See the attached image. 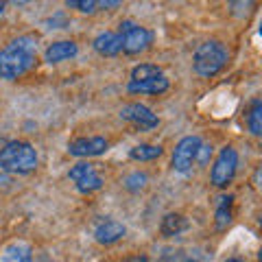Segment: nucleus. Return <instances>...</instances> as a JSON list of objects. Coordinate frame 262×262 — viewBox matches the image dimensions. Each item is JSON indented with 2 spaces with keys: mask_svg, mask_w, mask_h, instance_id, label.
Instances as JSON below:
<instances>
[{
  "mask_svg": "<svg viewBox=\"0 0 262 262\" xmlns=\"http://www.w3.org/2000/svg\"><path fill=\"white\" fill-rule=\"evenodd\" d=\"M37 66V37L20 35L0 48V79L15 81Z\"/></svg>",
  "mask_w": 262,
  "mask_h": 262,
  "instance_id": "f257e3e1",
  "label": "nucleus"
},
{
  "mask_svg": "<svg viewBox=\"0 0 262 262\" xmlns=\"http://www.w3.org/2000/svg\"><path fill=\"white\" fill-rule=\"evenodd\" d=\"M37 168V151L31 142L9 140L0 146V170L9 175H29Z\"/></svg>",
  "mask_w": 262,
  "mask_h": 262,
  "instance_id": "f03ea898",
  "label": "nucleus"
},
{
  "mask_svg": "<svg viewBox=\"0 0 262 262\" xmlns=\"http://www.w3.org/2000/svg\"><path fill=\"white\" fill-rule=\"evenodd\" d=\"M227 61H229V51L225 48V44L219 42V39H208L194 51L192 70L196 77L212 79L225 68Z\"/></svg>",
  "mask_w": 262,
  "mask_h": 262,
  "instance_id": "7ed1b4c3",
  "label": "nucleus"
},
{
  "mask_svg": "<svg viewBox=\"0 0 262 262\" xmlns=\"http://www.w3.org/2000/svg\"><path fill=\"white\" fill-rule=\"evenodd\" d=\"M118 35H120L122 53L125 55H140L153 44V31L140 27L134 20H122Z\"/></svg>",
  "mask_w": 262,
  "mask_h": 262,
  "instance_id": "20e7f679",
  "label": "nucleus"
},
{
  "mask_svg": "<svg viewBox=\"0 0 262 262\" xmlns=\"http://www.w3.org/2000/svg\"><path fill=\"white\" fill-rule=\"evenodd\" d=\"M236 168H238V151L234 146H223L219 151L214 166L210 170V182L216 188H227L234 182L236 177Z\"/></svg>",
  "mask_w": 262,
  "mask_h": 262,
  "instance_id": "39448f33",
  "label": "nucleus"
},
{
  "mask_svg": "<svg viewBox=\"0 0 262 262\" xmlns=\"http://www.w3.org/2000/svg\"><path fill=\"white\" fill-rule=\"evenodd\" d=\"M201 138L199 136H186L177 142L175 151H173V170L179 175H190L192 166L196 162V151H199Z\"/></svg>",
  "mask_w": 262,
  "mask_h": 262,
  "instance_id": "423d86ee",
  "label": "nucleus"
},
{
  "mask_svg": "<svg viewBox=\"0 0 262 262\" xmlns=\"http://www.w3.org/2000/svg\"><path fill=\"white\" fill-rule=\"evenodd\" d=\"M68 179H72L81 194H90L103 188V179L96 173V168L90 162H77L68 170Z\"/></svg>",
  "mask_w": 262,
  "mask_h": 262,
  "instance_id": "0eeeda50",
  "label": "nucleus"
},
{
  "mask_svg": "<svg viewBox=\"0 0 262 262\" xmlns=\"http://www.w3.org/2000/svg\"><path fill=\"white\" fill-rule=\"evenodd\" d=\"M110 149V142L103 136H81L68 142V153L72 158H96Z\"/></svg>",
  "mask_w": 262,
  "mask_h": 262,
  "instance_id": "6e6552de",
  "label": "nucleus"
},
{
  "mask_svg": "<svg viewBox=\"0 0 262 262\" xmlns=\"http://www.w3.org/2000/svg\"><path fill=\"white\" fill-rule=\"evenodd\" d=\"M120 118L131 122V125L140 127V129H155L160 125V118L158 114H153L146 105L142 103H129L120 110Z\"/></svg>",
  "mask_w": 262,
  "mask_h": 262,
  "instance_id": "1a4fd4ad",
  "label": "nucleus"
},
{
  "mask_svg": "<svg viewBox=\"0 0 262 262\" xmlns=\"http://www.w3.org/2000/svg\"><path fill=\"white\" fill-rule=\"evenodd\" d=\"M125 234H127V227L122 225L120 221H114V219H103L101 223L94 227V238L98 245H114Z\"/></svg>",
  "mask_w": 262,
  "mask_h": 262,
  "instance_id": "9d476101",
  "label": "nucleus"
},
{
  "mask_svg": "<svg viewBox=\"0 0 262 262\" xmlns=\"http://www.w3.org/2000/svg\"><path fill=\"white\" fill-rule=\"evenodd\" d=\"M92 48L101 57H116L122 51V42L118 31H103L92 39Z\"/></svg>",
  "mask_w": 262,
  "mask_h": 262,
  "instance_id": "9b49d317",
  "label": "nucleus"
},
{
  "mask_svg": "<svg viewBox=\"0 0 262 262\" xmlns=\"http://www.w3.org/2000/svg\"><path fill=\"white\" fill-rule=\"evenodd\" d=\"M170 88V81L166 75L153 77V79H142V81H129L127 92L129 94H164Z\"/></svg>",
  "mask_w": 262,
  "mask_h": 262,
  "instance_id": "f8f14e48",
  "label": "nucleus"
},
{
  "mask_svg": "<svg viewBox=\"0 0 262 262\" xmlns=\"http://www.w3.org/2000/svg\"><path fill=\"white\" fill-rule=\"evenodd\" d=\"M77 53H79V46L72 39H59V42H53L44 51V61L61 63V61H68L72 57H77Z\"/></svg>",
  "mask_w": 262,
  "mask_h": 262,
  "instance_id": "ddd939ff",
  "label": "nucleus"
},
{
  "mask_svg": "<svg viewBox=\"0 0 262 262\" xmlns=\"http://www.w3.org/2000/svg\"><path fill=\"white\" fill-rule=\"evenodd\" d=\"M0 262H33V249L29 243L13 241L0 251Z\"/></svg>",
  "mask_w": 262,
  "mask_h": 262,
  "instance_id": "4468645a",
  "label": "nucleus"
},
{
  "mask_svg": "<svg viewBox=\"0 0 262 262\" xmlns=\"http://www.w3.org/2000/svg\"><path fill=\"white\" fill-rule=\"evenodd\" d=\"M232 208H234V194H221L216 199V210H214V227L219 232L227 229L232 223Z\"/></svg>",
  "mask_w": 262,
  "mask_h": 262,
  "instance_id": "2eb2a0df",
  "label": "nucleus"
},
{
  "mask_svg": "<svg viewBox=\"0 0 262 262\" xmlns=\"http://www.w3.org/2000/svg\"><path fill=\"white\" fill-rule=\"evenodd\" d=\"M188 227H190V223H188V219H186L184 214H177V212H168V214L162 219L160 232H162V236L170 238V236H179L182 232H186Z\"/></svg>",
  "mask_w": 262,
  "mask_h": 262,
  "instance_id": "dca6fc26",
  "label": "nucleus"
},
{
  "mask_svg": "<svg viewBox=\"0 0 262 262\" xmlns=\"http://www.w3.org/2000/svg\"><path fill=\"white\" fill-rule=\"evenodd\" d=\"M162 153H164V149L160 144H138L129 151V158L136 162H153V160H158Z\"/></svg>",
  "mask_w": 262,
  "mask_h": 262,
  "instance_id": "f3484780",
  "label": "nucleus"
},
{
  "mask_svg": "<svg viewBox=\"0 0 262 262\" xmlns=\"http://www.w3.org/2000/svg\"><path fill=\"white\" fill-rule=\"evenodd\" d=\"M247 127L251 131V136H262V101L253 98L247 112Z\"/></svg>",
  "mask_w": 262,
  "mask_h": 262,
  "instance_id": "a211bd4d",
  "label": "nucleus"
},
{
  "mask_svg": "<svg viewBox=\"0 0 262 262\" xmlns=\"http://www.w3.org/2000/svg\"><path fill=\"white\" fill-rule=\"evenodd\" d=\"M164 75L160 66L155 63H140L131 70V81H142V79H153V77H160Z\"/></svg>",
  "mask_w": 262,
  "mask_h": 262,
  "instance_id": "6ab92c4d",
  "label": "nucleus"
},
{
  "mask_svg": "<svg viewBox=\"0 0 262 262\" xmlns=\"http://www.w3.org/2000/svg\"><path fill=\"white\" fill-rule=\"evenodd\" d=\"M63 3L68 9H75L85 15H92L98 11V0H63Z\"/></svg>",
  "mask_w": 262,
  "mask_h": 262,
  "instance_id": "aec40b11",
  "label": "nucleus"
},
{
  "mask_svg": "<svg viewBox=\"0 0 262 262\" xmlns=\"http://www.w3.org/2000/svg\"><path fill=\"white\" fill-rule=\"evenodd\" d=\"M146 182H149V177H146V173H140V170H136V173H131L125 177V188L129 192H140L144 190Z\"/></svg>",
  "mask_w": 262,
  "mask_h": 262,
  "instance_id": "412c9836",
  "label": "nucleus"
},
{
  "mask_svg": "<svg viewBox=\"0 0 262 262\" xmlns=\"http://www.w3.org/2000/svg\"><path fill=\"white\" fill-rule=\"evenodd\" d=\"M253 7H256V0H229V9H232V15H236V18L249 15Z\"/></svg>",
  "mask_w": 262,
  "mask_h": 262,
  "instance_id": "4be33fe9",
  "label": "nucleus"
},
{
  "mask_svg": "<svg viewBox=\"0 0 262 262\" xmlns=\"http://www.w3.org/2000/svg\"><path fill=\"white\" fill-rule=\"evenodd\" d=\"M210 158H212V146L201 142L199 144V151H196V162L194 164H201V166H206Z\"/></svg>",
  "mask_w": 262,
  "mask_h": 262,
  "instance_id": "5701e85b",
  "label": "nucleus"
},
{
  "mask_svg": "<svg viewBox=\"0 0 262 262\" xmlns=\"http://www.w3.org/2000/svg\"><path fill=\"white\" fill-rule=\"evenodd\" d=\"M125 0H98V9H105V11H110V9H116V7H120Z\"/></svg>",
  "mask_w": 262,
  "mask_h": 262,
  "instance_id": "b1692460",
  "label": "nucleus"
},
{
  "mask_svg": "<svg viewBox=\"0 0 262 262\" xmlns=\"http://www.w3.org/2000/svg\"><path fill=\"white\" fill-rule=\"evenodd\" d=\"M120 262H149V258H146V256H131V258H125Z\"/></svg>",
  "mask_w": 262,
  "mask_h": 262,
  "instance_id": "393cba45",
  "label": "nucleus"
},
{
  "mask_svg": "<svg viewBox=\"0 0 262 262\" xmlns=\"http://www.w3.org/2000/svg\"><path fill=\"white\" fill-rule=\"evenodd\" d=\"M3 15H5V0H0V20H3Z\"/></svg>",
  "mask_w": 262,
  "mask_h": 262,
  "instance_id": "a878e982",
  "label": "nucleus"
},
{
  "mask_svg": "<svg viewBox=\"0 0 262 262\" xmlns=\"http://www.w3.org/2000/svg\"><path fill=\"white\" fill-rule=\"evenodd\" d=\"M11 3H13V5H29L31 0H11Z\"/></svg>",
  "mask_w": 262,
  "mask_h": 262,
  "instance_id": "bb28decb",
  "label": "nucleus"
},
{
  "mask_svg": "<svg viewBox=\"0 0 262 262\" xmlns=\"http://www.w3.org/2000/svg\"><path fill=\"white\" fill-rule=\"evenodd\" d=\"M225 262H243V260H241V258H227Z\"/></svg>",
  "mask_w": 262,
  "mask_h": 262,
  "instance_id": "cd10ccee",
  "label": "nucleus"
}]
</instances>
